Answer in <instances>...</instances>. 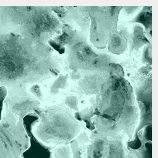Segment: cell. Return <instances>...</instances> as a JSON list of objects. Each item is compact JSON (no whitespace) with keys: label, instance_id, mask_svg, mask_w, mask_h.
<instances>
[{"label":"cell","instance_id":"3","mask_svg":"<svg viewBox=\"0 0 158 158\" xmlns=\"http://www.w3.org/2000/svg\"><path fill=\"white\" fill-rule=\"evenodd\" d=\"M49 44L53 48L55 49L56 50H57V51L59 52L60 53H63V52H64V49L61 48L56 43L52 41H50Z\"/></svg>","mask_w":158,"mask_h":158},{"label":"cell","instance_id":"1","mask_svg":"<svg viewBox=\"0 0 158 158\" xmlns=\"http://www.w3.org/2000/svg\"><path fill=\"white\" fill-rule=\"evenodd\" d=\"M53 116L47 119L46 123H43L40 130L42 134L64 139L72 138L77 134L78 128L72 118L61 113Z\"/></svg>","mask_w":158,"mask_h":158},{"label":"cell","instance_id":"2","mask_svg":"<svg viewBox=\"0 0 158 158\" xmlns=\"http://www.w3.org/2000/svg\"><path fill=\"white\" fill-rule=\"evenodd\" d=\"M123 158V151L120 147L114 144L110 146L109 158Z\"/></svg>","mask_w":158,"mask_h":158}]
</instances>
